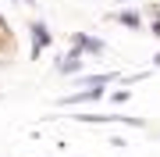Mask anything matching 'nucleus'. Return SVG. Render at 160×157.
Instances as JSON below:
<instances>
[{"mask_svg":"<svg viewBox=\"0 0 160 157\" xmlns=\"http://www.w3.org/2000/svg\"><path fill=\"white\" fill-rule=\"evenodd\" d=\"M100 97H103V86H86V89H78V93H68V97H61V100H57V107L92 104V100H100Z\"/></svg>","mask_w":160,"mask_h":157,"instance_id":"1","label":"nucleus"},{"mask_svg":"<svg viewBox=\"0 0 160 157\" xmlns=\"http://www.w3.org/2000/svg\"><path fill=\"white\" fill-rule=\"evenodd\" d=\"M71 47L78 54H103L107 50V43L100 39V36H86V32H71Z\"/></svg>","mask_w":160,"mask_h":157,"instance_id":"2","label":"nucleus"},{"mask_svg":"<svg viewBox=\"0 0 160 157\" xmlns=\"http://www.w3.org/2000/svg\"><path fill=\"white\" fill-rule=\"evenodd\" d=\"M29 32H32V57L39 61V54L53 43V36H50V29H46V22H32Z\"/></svg>","mask_w":160,"mask_h":157,"instance_id":"3","label":"nucleus"},{"mask_svg":"<svg viewBox=\"0 0 160 157\" xmlns=\"http://www.w3.org/2000/svg\"><path fill=\"white\" fill-rule=\"evenodd\" d=\"M57 71H61V75H78V71H82V54L71 47V50L57 61Z\"/></svg>","mask_w":160,"mask_h":157,"instance_id":"4","label":"nucleus"},{"mask_svg":"<svg viewBox=\"0 0 160 157\" xmlns=\"http://www.w3.org/2000/svg\"><path fill=\"white\" fill-rule=\"evenodd\" d=\"M114 18L125 25V29H135V32L142 29V14H139V11H114Z\"/></svg>","mask_w":160,"mask_h":157,"instance_id":"5","label":"nucleus"},{"mask_svg":"<svg viewBox=\"0 0 160 157\" xmlns=\"http://www.w3.org/2000/svg\"><path fill=\"white\" fill-rule=\"evenodd\" d=\"M82 86H107V82H118V71H100V75H82Z\"/></svg>","mask_w":160,"mask_h":157,"instance_id":"6","label":"nucleus"},{"mask_svg":"<svg viewBox=\"0 0 160 157\" xmlns=\"http://www.w3.org/2000/svg\"><path fill=\"white\" fill-rule=\"evenodd\" d=\"M128 97H132V89H118V93H110L114 104H128Z\"/></svg>","mask_w":160,"mask_h":157,"instance_id":"7","label":"nucleus"},{"mask_svg":"<svg viewBox=\"0 0 160 157\" xmlns=\"http://www.w3.org/2000/svg\"><path fill=\"white\" fill-rule=\"evenodd\" d=\"M149 32H153V36H157V39H160V14L153 18V22H149Z\"/></svg>","mask_w":160,"mask_h":157,"instance_id":"8","label":"nucleus"},{"mask_svg":"<svg viewBox=\"0 0 160 157\" xmlns=\"http://www.w3.org/2000/svg\"><path fill=\"white\" fill-rule=\"evenodd\" d=\"M153 64H157V68H160V54H153Z\"/></svg>","mask_w":160,"mask_h":157,"instance_id":"9","label":"nucleus"},{"mask_svg":"<svg viewBox=\"0 0 160 157\" xmlns=\"http://www.w3.org/2000/svg\"><path fill=\"white\" fill-rule=\"evenodd\" d=\"M25 4H36V0H25Z\"/></svg>","mask_w":160,"mask_h":157,"instance_id":"10","label":"nucleus"},{"mask_svg":"<svg viewBox=\"0 0 160 157\" xmlns=\"http://www.w3.org/2000/svg\"><path fill=\"white\" fill-rule=\"evenodd\" d=\"M118 4H121V0H118Z\"/></svg>","mask_w":160,"mask_h":157,"instance_id":"11","label":"nucleus"}]
</instances>
